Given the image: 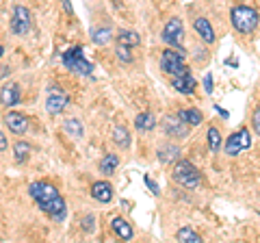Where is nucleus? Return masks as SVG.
<instances>
[{"label": "nucleus", "mask_w": 260, "mask_h": 243, "mask_svg": "<svg viewBox=\"0 0 260 243\" xmlns=\"http://www.w3.org/2000/svg\"><path fill=\"white\" fill-rule=\"evenodd\" d=\"M230 22H232V26L237 33L251 35L258 26V11L254 7L237 5V7H232V11H230Z\"/></svg>", "instance_id": "f03ea898"}, {"label": "nucleus", "mask_w": 260, "mask_h": 243, "mask_svg": "<svg viewBox=\"0 0 260 243\" xmlns=\"http://www.w3.org/2000/svg\"><path fill=\"white\" fill-rule=\"evenodd\" d=\"M113 141H115L119 148H124V150H128L130 143H133V139H130V133L126 131L124 126H115V128H113Z\"/></svg>", "instance_id": "5701e85b"}, {"label": "nucleus", "mask_w": 260, "mask_h": 243, "mask_svg": "<svg viewBox=\"0 0 260 243\" xmlns=\"http://www.w3.org/2000/svg\"><path fill=\"white\" fill-rule=\"evenodd\" d=\"M117 44L128 46V48H137V46L141 44V37H139V33H137V31L124 28V31H119V33H117Z\"/></svg>", "instance_id": "6ab92c4d"}, {"label": "nucleus", "mask_w": 260, "mask_h": 243, "mask_svg": "<svg viewBox=\"0 0 260 243\" xmlns=\"http://www.w3.org/2000/svg\"><path fill=\"white\" fill-rule=\"evenodd\" d=\"M91 196L98 200V202H102V204H107V202L113 200V187H111V183L107 180H98L91 185Z\"/></svg>", "instance_id": "2eb2a0df"}, {"label": "nucleus", "mask_w": 260, "mask_h": 243, "mask_svg": "<svg viewBox=\"0 0 260 243\" xmlns=\"http://www.w3.org/2000/svg\"><path fill=\"white\" fill-rule=\"evenodd\" d=\"M156 155H158L160 163L169 165V163H176V161L180 159V148H178V145H174V143H167V145H162V148H158Z\"/></svg>", "instance_id": "f3484780"}, {"label": "nucleus", "mask_w": 260, "mask_h": 243, "mask_svg": "<svg viewBox=\"0 0 260 243\" xmlns=\"http://www.w3.org/2000/svg\"><path fill=\"white\" fill-rule=\"evenodd\" d=\"M111 228H113V232H115L121 241H133V237H135L133 226H130L124 217H113V220H111Z\"/></svg>", "instance_id": "4468645a"}, {"label": "nucleus", "mask_w": 260, "mask_h": 243, "mask_svg": "<svg viewBox=\"0 0 260 243\" xmlns=\"http://www.w3.org/2000/svg\"><path fill=\"white\" fill-rule=\"evenodd\" d=\"M5 124L9 126V131L15 133V135H24L28 128V119L26 115H22V113H15V111H9L5 115Z\"/></svg>", "instance_id": "ddd939ff"}, {"label": "nucleus", "mask_w": 260, "mask_h": 243, "mask_svg": "<svg viewBox=\"0 0 260 243\" xmlns=\"http://www.w3.org/2000/svg\"><path fill=\"white\" fill-rule=\"evenodd\" d=\"M61 3H63V9H65V13H68V15H74V9H72L70 0H61Z\"/></svg>", "instance_id": "72a5a7b5"}, {"label": "nucleus", "mask_w": 260, "mask_h": 243, "mask_svg": "<svg viewBox=\"0 0 260 243\" xmlns=\"http://www.w3.org/2000/svg\"><path fill=\"white\" fill-rule=\"evenodd\" d=\"M206 139H208V150L217 155L219 148H221V133H219V128H217V126H210V128H208Z\"/></svg>", "instance_id": "393cba45"}, {"label": "nucleus", "mask_w": 260, "mask_h": 243, "mask_svg": "<svg viewBox=\"0 0 260 243\" xmlns=\"http://www.w3.org/2000/svg\"><path fill=\"white\" fill-rule=\"evenodd\" d=\"M251 126H254V131H256V135H260V107H256V111H254V115H251Z\"/></svg>", "instance_id": "c756f323"}, {"label": "nucleus", "mask_w": 260, "mask_h": 243, "mask_svg": "<svg viewBox=\"0 0 260 243\" xmlns=\"http://www.w3.org/2000/svg\"><path fill=\"white\" fill-rule=\"evenodd\" d=\"M172 85L178 94L182 96H191L195 92V87H198V80L191 76V72H186L182 76H172Z\"/></svg>", "instance_id": "f8f14e48"}, {"label": "nucleus", "mask_w": 260, "mask_h": 243, "mask_svg": "<svg viewBox=\"0 0 260 243\" xmlns=\"http://www.w3.org/2000/svg\"><path fill=\"white\" fill-rule=\"evenodd\" d=\"M111 37H113V31H111L109 26H100V28H93V31H91V42H93L95 46L109 44Z\"/></svg>", "instance_id": "b1692460"}, {"label": "nucleus", "mask_w": 260, "mask_h": 243, "mask_svg": "<svg viewBox=\"0 0 260 243\" xmlns=\"http://www.w3.org/2000/svg\"><path fill=\"white\" fill-rule=\"evenodd\" d=\"M28 152H30V145L26 141H18L13 145V157L18 163H24V161L28 159Z\"/></svg>", "instance_id": "a878e982"}, {"label": "nucleus", "mask_w": 260, "mask_h": 243, "mask_svg": "<svg viewBox=\"0 0 260 243\" xmlns=\"http://www.w3.org/2000/svg\"><path fill=\"white\" fill-rule=\"evenodd\" d=\"M28 196L37 202L39 210H44L46 215H50L54 222L65 220V200L61 198V193L56 191V187L52 183H46V180L30 183Z\"/></svg>", "instance_id": "f257e3e1"}, {"label": "nucleus", "mask_w": 260, "mask_h": 243, "mask_svg": "<svg viewBox=\"0 0 260 243\" xmlns=\"http://www.w3.org/2000/svg\"><path fill=\"white\" fill-rule=\"evenodd\" d=\"M249 148H251V133L245 126L239 128L237 133H232L225 141V155L228 157H237L243 150H249Z\"/></svg>", "instance_id": "0eeeda50"}, {"label": "nucleus", "mask_w": 260, "mask_h": 243, "mask_svg": "<svg viewBox=\"0 0 260 243\" xmlns=\"http://www.w3.org/2000/svg\"><path fill=\"white\" fill-rule=\"evenodd\" d=\"M135 128H137V131H141V133L154 131V128H156V117H154L150 111L139 113V115L135 117Z\"/></svg>", "instance_id": "a211bd4d"}, {"label": "nucleus", "mask_w": 260, "mask_h": 243, "mask_svg": "<svg viewBox=\"0 0 260 243\" xmlns=\"http://www.w3.org/2000/svg\"><path fill=\"white\" fill-rule=\"evenodd\" d=\"M119 165V157L117 155H104L102 161H100V172L104 176H113V172L117 169Z\"/></svg>", "instance_id": "4be33fe9"}, {"label": "nucleus", "mask_w": 260, "mask_h": 243, "mask_svg": "<svg viewBox=\"0 0 260 243\" xmlns=\"http://www.w3.org/2000/svg\"><path fill=\"white\" fill-rule=\"evenodd\" d=\"M93 222H95L93 215H85V220H83V230H85V232H93Z\"/></svg>", "instance_id": "7c9ffc66"}, {"label": "nucleus", "mask_w": 260, "mask_h": 243, "mask_svg": "<svg viewBox=\"0 0 260 243\" xmlns=\"http://www.w3.org/2000/svg\"><path fill=\"white\" fill-rule=\"evenodd\" d=\"M176 239L178 241H186V243H200L202 241V237L198 232H193L191 228H180L176 232Z\"/></svg>", "instance_id": "bb28decb"}, {"label": "nucleus", "mask_w": 260, "mask_h": 243, "mask_svg": "<svg viewBox=\"0 0 260 243\" xmlns=\"http://www.w3.org/2000/svg\"><path fill=\"white\" fill-rule=\"evenodd\" d=\"M63 131L68 133L72 139H80V137L85 135V128H83V124H80V119H76V117L65 119L63 122Z\"/></svg>", "instance_id": "aec40b11"}, {"label": "nucleus", "mask_w": 260, "mask_h": 243, "mask_svg": "<svg viewBox=\"0 0 260 243\" xmlns=\"http://www.w3.org/2000/svg\"><path fill=\"white\" fill-rule=\"evenodd\" d=\"M215 111L219 113V115H221V117H228V115H230V113H228L225 109H221V107H217V104H215Z\"/></svg>", "instance_id": "f704fd0d"}, {"label": "nucleus", "mask_w": 260, "mask_h": 243, "mask_svg": "<svg viewBox=\"0 0 260 243\" xmlns=\"http://www.w3.org/2000/svg\"><path fill=\"white\" fill-rule=\"evenodd\" d=\"M3 54H5V48H3V46H0V56H3Z\"/></svg>", "instance_id": "e433bc0d"}, {"label": "nucleus", "mask_w": 260, "mask_h": 243, "mask_svg": "<svg viewBox=\"0 0 260 243\" xmlns=\"http://www.w3.org/2000/svg\"><path fill=\"white\" fill-rule=\"evenodd\" d=\"M184 52L180 50H165L160 54V70L169 76H182L189 72V68L184 66Z\"/></svg>", "instance_id": "39448f33"}, {"label": "nucleus", "mask_w": 260, "mask_h": 243, "mask_svg": "<svg viewBox=\"0 0 260 243\" xmlns=\"http://www.w3.org/2000/svg\"><path fill=\"white\" fill-rule=\"evenodd\" d=\"M202 85H204V92L206 94H213V89H215L213 87V74H206L204 80H202Z\"/></svg>", "instance_id": "2f4dec72"}, {"label": "nucleus", "mask_w": 260, "mask_h": 243, "mask_svg": "<svg viewBox=\"0 0 260 243\" xmlns=\"http://www.w3.org/2000/svg\"><path fill=\"white\" fill-rule=\"evenodd\" d=\"M178 117H182L189 126H200L204 122V115H202L200 109H180L178 111Z\"/></svg>", "instance_id": "412c9836"}, {"label": "nucleus", "mask_w": 260, "mask_h": 243, "mask_svg": "<svg viewBox=\"0 0 260 243\" xmlns=\"http://www.w3.org/2000/svg\"><path fill=\"white\" fill-rule=\"evenodd\" d=\"M193 28H195V33L204 39L206 44L215 42V31H213V26H210V22L206 18H195L193 20Z\"/></svg>", "instance_id": "dca6fc26"}, {"label": "nucleus", "mask_w": 260, "mask_h": 243, "mask_svg": "<svg viewBox=\"0 0 260 243\" xmlns=\"http://www.w3.org/2000/svg\"><path fill=\"white\" fill-rule=\"evenodd\" d=\"M172 178L184 189H200V185H202V176L198 172V167L186 159H178L174 163Z\"/></svg>", "instance_id": "7ed1b4c3"}, {"label": "nucleus", "mask_w": 260, "mask_h": 243, "mask_svg": "<svg viewBox=\"0 0 260 243\" xmlns=\"http://www.w3.org/2000/svg\"><path fill=\"white\" fill-rule=\"evenodd\" d=\"M133 48H128V46H121V44H117V48H115V54H117V59L121 61V63H133L135 61V56H133Z\"/></svg>", "instance_id": "cd10ccee"}, {"label": "nucleus", "mask_w": 260, "mask_h": 243, "mask_svg": "<svg viewBox=\"0 0 260 243\" xmlns=\"http://www.w3.org/2000/svg\"><path fill=\"white\" fill-rule=\"evenodd\" d=\"M162 42H165L167 46H172L176 48V50H180L182 42H184V24L180 18H172L167 24H165V28H162Z\"/></svg>", "instance_id": "6e6552de"}, {"label": "nucleus", "mask_w": 260, "mask_h": 243, "mask_svg": "<svg viewBox=\"0 0 260 243\" xmlns=\"http://www.w3.org/2000/svg\"><path fill=\"white\" fill-rule=\"evenodd\" d=\"M20 100H22V94H20L18 83L3 85V89H0V102H3L5 107H15V104H20Z\"/></svg>", "instance_id": "9b49d317"}, {"label": "nucleus", "mask_w": 260, "mask_h": 243, "mask_svg": "<svg viewBox=\"0 0 260 243\" xmlns=\"http://www.w3.org/2000/svg\"><path fill=\"white\" fill-rule=\"evenodd\" d=\"M143 183H145V187H148V189H150V193H152V196H156V198L160 196V187H158V185H156V183H154V180H152V178H150L148 174H145V176H143Z\"/></svg>", "instance_id": "c85d7f7f"}, {"label": "nucleus", "mask_w": 260, "mask_h": 243, "mask_svg": "<svg viewBox=\"0 0 260 243\" xmlns=\"http://www.w3.org/2000/svg\"><path fill=\"white\" fill-rule=\"evenodd\" d=\"M70 96L65 94V89H61L59 85H50L48 87V96H46V111L50 115H61V113L68 109Z\"/></svg>", "instance_id": "423d86ee"}, {"label": "nucleus", "mask_w": 260, "mask_h": 243, "mask_svg": "<svg viewBox=\"0 0 260 243\" xmlns=\"http://www.w3.org/2000/svg\"><path fill=\"white\" fill-rule=\"evenodd\" d=\"M225 63H228V66H234V68H237V66H239V61H237V59H228Z\"/></svg>", "instance_id": "c9c22d12"}, {"label": "nucleus", "mask_w": 260, "mask_h": 243, "mask_svg": "<svg viewBox=\"0 0 260 243\" xmlns=\"http://www.w3.org/2000/svg\"><path fill=\"white\" fill-rule=\"evenodd\" d=\"M61 61L70 72L80 74V76H89L93 72V66L85 59V48L83 46H74V48H70L68 52H63Z\"/></svg>", "instance_id": "20e7f679"}, {"label": "nucleus", "mask_w": 260, "mask_h": 243, "mask_svg": "<svg viewBox=\"0 0 260 243\" xmlns=\"http://www.w3.org/2000/svg\"><path fill=\"white\" fill-rule=\"evenodd\" d=\"M7 148H9V141H7L5 133H0V152H5Z\"/></svg>", "instance_id": "473e14b6"}, {"label": "nucleus", "mask_w": 260, "mask_h": 243, "mask_svg": "<svg viewBox=\"0 0 260 243\" xmlns=\"http://www.w3.org/2000/svg\"><path fill=\"white\" fill-rule=\"evenodd\" d=\"M160 126H162V133L167 137H176V139L189 137V124L178 115H165L160 119Z\"/></svg>", "instance_id": "1a4fd4ad"}, {"label": "nucleus", "mask_w": 260, "mask_h": 243, "mask_svg": "<svg viewBox=\"0 0 260 243\" xmlns=\"http://www.w3.org/2000/svg\"><path fill=\"white\" fill-rule=\"evenodd\" d=\"M30 31V11L22 5L13 7V18H11V33L13 35H26Z\"/></svg>", "instance_id": "9d476101"}]
</instances>
